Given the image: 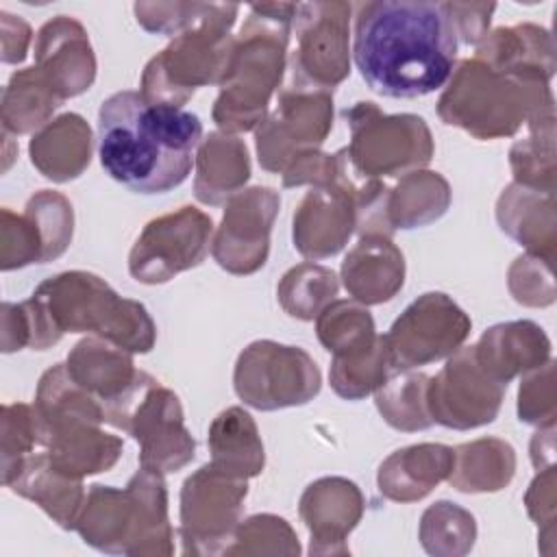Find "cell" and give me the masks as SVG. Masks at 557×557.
<instances>
[{"label": "cell", "mask_w": 557, "mask_h": 557, "mask_svg": "<svg viewBox=\"0 0 557 557\" xmlns=\"http://www.w3.org/2000/svg\"><path fill=\"white\" fill-rule=\"evenodd\" d=\"M457 33L442 2L376 0L355 7L352 61L366 85L387 98H420L455 70Z\"/></svg>", "instance_id": "cell-1"}, {"label": "cell", "mask_w": 557, "mask_h": 557, "mask_svg": "<svg viewBox=\"0 0 557 557\" xmlns=\"http://www.w3.org/2000/svg\"><path fill=\"white\" fill-rule=\"evenodd\" d=\"M202 122L183 107L152 104L124 89L98 109V154L104 172L137 194H165L191 172Z\"/></svg>", "instance_id": "cell-2"}, {"label": "cell", "mask_w": 557, "mask_h": 557, "mask_svg": "<svg viewBox=\"0 0 557 557\" xmlns=\"http://www.w3.org/2000/svg\"><path fill=\"white\" fill-rule=\"evenodd\" d=\"M26 346L46 350L65 333H94L131 352H150L157 324L148 309L122 298L104 278L83 270L54 274L20 302Z\"/></svg>", "instance_id": "cell-3"}, {"label": "cell", "mask_w": 557, "mask_h": 557, "mask_svg": "<svg viewBox=\"0 0 557 557\" xmlns=\"http://www.w3.org/2000/svg\"><path fill=\"white\" fill-rule=\"evenodd\" d=\"M298 4H252L235 35L226 74L213 104V122L222 133L255 131L268 115V104L287 65V46Z\"/></svg>", "instance_id": "cell-4"}, {"label": "cell", "mask_w": 557, "mask_h": 557, "mask_svg": "<svg viewBox=\"0 0 557 557\" xmlns=\"http://www.w3.org/2000/svg\"><path fill=\"white\" fill-rule=\"evenodd\" d=\"M33 411L39 448L61 472L85 479L111 470L122 457V437L102 431V403L70 376L65 363H54L41 374Z\"/></svg>", "instance_id": "cell-5"}, {"label": "cell", "mask_w": 557, "mask_h": 557, "mask_svg": "<svg viewBox=\"0 0 557 557\" xmlns=\"http://www.w3.org/2000/svg\"><path fill=\"white\" fill-rule=\"evenodd\" d=\"M444 124L476 139L511 137L522 124L555 120L548 83L503 74L479 59H461L437 100Z\"/></svg>", "instance_id": "cell-6"}, {"label": "cell", "mask_w": 557, "mask_h": 557, "mask_svg": "<svg viewBox=\"0 0 557 557\" xmlns=\"http://www.w3.org/2000/svg\"><path fill=\"white\" fill-rule=\"evenodd\" d=\"M74 531L85 544L111 555H172L163 474L139 466L122 490L91 485Z\"/></svg>", "instance_id": "cell-7"}, {"label": "cell", "mask_w": 557, "mask_h": 557, "mask_svg": "<svg viewBox=\"0 0 557 557\" xmlns=\"http://www.w3.org/2000/svg\"><path fill=\"white\" fill-rule=\"evenodd\" d=\"M237 13V4L213 2L211 11L196 26L176 35L154 54L146 63L139 83L144 100L183 107L198 87L220 85L235 41L231 28Z\"/></svg>", "instance_id": "cell-8"}, {"label": "cell", "mask_w": 557, "mask_h": 557, "mask_svg": "<svg viewBox=\"0 0 557 557\" xmlns=\"http://www.w3.org/2000/svg\"><path fill=\"white\" fill-rule=\"evenodd\" d=\"M104 422L139 444V466L170 474L196 455V440L185 426L178 396L139 370L135 381L104 403Z\"/></svg>", "instance_id": "cell-9"}, {"label": "cell", "mask_w": 557, "mask_h": 557, "mask_svg": "<svg viewBox=\"0 0 557 557\" xmlns=\"http://www.w3.org/2000/svg\"><path fill=\"white\" fill-rule=\"evenodd\" d=\"M350 141L344 146L350 165L368 178L403 176L424 170L435 152L431 131L420 115L383 113L374 102L344 109Z\"/></svg>", "instance_id": "cell-10"}, {"label": "cell", "mask_w": 557, "mask_h": 557, "mask_svg": "<svg viewBox=\"0 0 557 557\" xmlns=\"http://www.w3.org/2000/svg\"><path fill=\"white\" fill-rule=\"evenodd\" d=\"M320 368L300 346L257 339L235 361L233 389L244 405L259 411L307 405L320 394Z\"/></svg>", "instance_id": "cell-11"}, {"label": "cell", "mask_w": 557, "mask_h": 557, "mask_svg": "<svg viewBox=\"0 0 557 557\" xmlns=\"http://www.w3.org/2000/svg\"><path fill=\"white\" fill-rule=\"evenodd\" d=\"M350 13L352 4L337 0L298 4L287 85L333 94L350 72Z\"/></svg>", "instance_id": "cell-12"}, {"label": "cell", "mask_w": 557, "mask_h": 557, "mask_svg": "<svg viewBox=\"0 0 557 557\" xmlns=\"http://www.w3.org/2000/svg\"><path fill=\"white\" fill-rule=\"evenodd\" d=\"M248 479L228 474L211 461L189 474L181 487L178 535L185 555H224L242 522Z\"/></svg>", "instance_id": "cell-13"}, {"label": "cell", "mask_w": 557, "mask_h": 557, "mask_svg": "<svg viewBox=\"0 0 557 557\" xmlns=\"http://www.w3.org/2000/svg\"><path fill=\"white\" fill-rule=\"evenodd\" d=\"M472 329L470 315L444 292L418 296L383 335L394 372L416 370L457 352Z\"/></svg>", "instance_id": "cell-14"}, {"label": "cell", "mask_w": 557, "mask_h": 557, "mask_svg": "<svg viewBox=\"0 0 557 557\" xmlns=\"http://www.w3.org/2000/svg\"><path fill=\"white\" fill-rule=\"evenodd\" d=\"M213 237L211 215L181 207L150 220L128 252V272L146 285H161L200 265Z\"/></svg>", "instance_id": "cell-15"}, {"label": "cell", "mask_w": 557, "mask_h": 557, "mask_svg": "<svg viewBox=\"0 0 557 557\" xmlns=\"http://www.w3.org/2000/svg\"><path fill=\"white\" fill-rule=\"evenodd\" d=\"M333 128V94L285 85L278 102L255 128L257 159L268 172L281 174L307 150H318Z\"/></svg>", "instance_id": "cell-16"}, {"label": "cell", "mask_w": 557, "mask_h": 557, "mask_svg": "<svg viewBox=\"0 0 557 557\" xmlns=\"http://www.w3.org/2000/svg\"><path fill=\"white\" fill-rule=\"evenodd\" d=\"M507 385L494 381L476 361L474 346L453 352L429 379L426 403L433 424L470 431L496 420Z\"/></svg>", "instance_id": "cell-17"}, {"label": "cell", "mask_w": 557, "mask_h": 557, "mask_svg": "<svg viewBox=\"0 0 557 557\" xmlns=\"http://www.w3.org/2000/svg\"><path fill=\"white\" fill-rule=\"evenodd\" d=\"M281 207L276 189L255 185L226 200L220 226L211 237L215 263L231 274H255L270 255V233Z\"/></svg>", "instance_id": "cell-18"}, {"label": "cell", "mask_w": 557, "mask_h": 557, "mask_svg": "<svg viewBox=\"0 0 557 557\" xmlns=\"http://www.w3.org/2000/svg\"><path fill=\"white\" fill-rule=\"evenodd\" d=\"M35 67L63 102L85 94L96 81V57L85 26L67 15L41 24L35 37Z\"/></svg>", "instance_id": "cell-19"}, {"label": "cell", "mask_w": 557, "mask_h": 557, "mask_svg": "<svg viewBox=\"0 0 557 557\" xmlns=\"http://www.w3.org/2000/svg\"><path fill=\"white\" fill-rule=\"evenodd\" d=\"M355 228V202L339 181L313 185L302 196L292 218L294 248L315 261L337 255L348 244Z\"/></svg>", "instance_id": "cell-20"}, {"label": "cell", "mask_w": 557, "mask_h": 557, "mask_svg": "<svg viewBox=\"0 0 557 557\" xmlns=\"http://www.w3.org/2000/svg\"><path fill=\"white\" fill-rule=\"evenodd\" d=\"M298 513L311 535V555H348L346 537L363 516V494L344 476H322L305 487Z\"/></svg>", "instance_id": "cell-21"}, {"label": "cell", "mask_w": 557, "mask_h": 557, "mask_svg": "<svg viewBox=\"0 0 557 557\" xmlns=\"http://www.w3.org/2000/svg\"><path fill=\"white\" fill-rule=\"evenodd\" d=\"M339 278L352 300L381 305L392 300L405 283V257L385 235H363L342 261Z\"/></svg>", "instance_id": "cell-22"}, {"label": "cell", "mask_w": 557, "mask_h": 557, "mask_svg": "<svg viewBox=\"0 0 557 557\" xmlns=\"http://www.w3.org/2000/svg\"><path fill=\"white\" fill-rule=\"evenodd\" d=\"M474 59L485 65L522 78L548 83L555 74V46L546 28L535 24L500 26L474 46Z\"/></svg>", "instance_id": "cell-23"}, {"label": "cell", "mask_w": 557, "mask_h": 557, "mask_svg": "<svg viewBox=\"0 0 557 557\" xmlns=\"http://www.w3.org/2000/svg\"><path fill=\"white\" fill-rule=\"evenodd\" d=\"M474 357L494 381L507 385L550 359V339L533 320L500 322L483 331Z\"/></svg>", "instance_id": "cell-24"}, {"label": "cell", "mask_w": 557, "mask_h": 557, "mask_svg": "<svg viewBox=\"0 0 557 557\" xmlns=\"http://www.w3.org/2000/svg\"><path fill=\"white\" fill-rule=\"evenodd\" d=\"M2 483L39 505L61 529L74 531L87 496L83 479H74L52 466L46 450L24 457Z\"/></svg>", "instance_id": "cell-25"}, {"label": "cell", "mask_w": 557, "mask_h": 557, "mask_svg": "<svg viewBox=\"0 0 557 557\" xmlns=\"http://www.w3.org/2000/svg\"><path fill=\"white\" fill-rule=\"evenodd\" d=\"M453 470V448L422 442L394 450L376 474L379 492L394 503H416L433 492Z\"/></svg>", "instance_id": "cell-26"}, {"label": "cell", "mask_w": 557, "mask_h": 557, "mask_svg": "<svg viewBox=\"0 0 557 557\" xmlns=\"http://www.w3.org/2000/svg\"><path fill=\"white\" fill-rule=\"evenodd\" d=\"M496 220L500 231L524 246L531 255L550 261L555 259V191L511 183L503 189L496 202Z\"/></svg>", "instance_id": "cell-27"}, {"label": "cell", "mask_w": 557, "mask_h": 557, "mask_svg": "<svg viewBox=\"0 0 557 557\" xmlns=\"http://www.w3.org/2000/svg\"><path fill=\"white\" fill-rule=\"evenodd\" d=\"M91 128L78 113H63L50 120L28 141L30 163L54 183L78 178L91 161Z\"/></svg>", "instance_id": "cell-28"}, {"label": "cell", "mask_w": 557, "mask_h": 557, "mask_svg": "<svg viewBox=\"0 0 557 557\" xmlns=\"http://www.w3.org/2000/svg\"><path fill=\"white\" fill-rule=\"evenodd\" d=\"M250 178V157L244 139L222 131L209 133L196 152L194 194L202 205H226Z\"/></svg>", "instance_id": "cell-29"}, {"label": "cell", "mask_w": 557, "mask_h": 557, "mask_svg": "<svg viewBox=\"0 0 557 557\" xmlns=\"http://www.w3.org/2000/svg\"><path fill=\"white\" fill-rule=\"evenodd\" d=\"M70 376L102 405L117 398L137 376L133 352L98 335L81 339L65 359Z\"/></svg>", "instance_id": "cell-30"}, {"label": "cell", "mask_w": 557, "mask_h": 557, "mask_svg": "<svg viewBox=\"0 0 557 557\" xmlns=\"http://www.w3.org/2000/svg\"><path fill=\"white\" fill-rule=\"evenodd\" d=\"M207 444L211 463L220 470L242 479H252L263 472V442L257 422L246 409L228 407L220 411L209 424Z\"/></svg>", "instance_id": "cell-31"}, {"label": "cell", "mask_w": 557, "mask_h": 557, "mask_svg": "<svg viewBox=\"0 0 557 557\" xmlns=\"http://www.w3.org/2000/svg\"><path fill=\"white\" fill-rule=\"evenodd\" d=\"M513 472V446L498 437H479L453 448V470L446 481L459 492L483 494L507 487Z\"/></svg>", "instance_id": "cell-32"}, {"label": "cell", "mask_w": 557, "mask_h": 557, "mask_svg": "<svg viewBox=\"0 0 557 557\" xmlns=\"http://www.w3.org/2000/svg\"><path fill=\"white\" fill-rule=\"evenodd\" d=\"M450 185L440 172L416 170L403 174L387 191V220L394 233L426 226L440 220L450 207Z\"/></svg>", "instance_id": "cell-33"}, {"label": "cell", "mask_w": 557, "mask_h": 557, "mask_svg": "<svg viewBox=\"0 0 557 557\" xmlns=\"http://www.w3.org/2000/svg\"><path fill=\"white\" fill-rule=\"evenodd\" d=\"M63 100L48 87L35 65L11 74L0 102L2 133L26 135L46 126Z\"/></svg>", "instance_id": "cell-34"}, {"label": "cell", "mask_w": 557, "mask_h": 557, "mask_svg": "<svg viewBox=\"0 0 557 557\" xmlns=\"http://www.w3.org/2000/svg\"><path fill=\"white\" fill-rule=\"evenodd\" d=\"M429 379L424 372L405 370L392 374L374 392V405L392 429L413 433L433 426L426 403Z\"/></svg>", "instance_id": "cell-35"}, {"label": "cell", "mask_w": 557, "mask_h": 557, "mask_svg": "<svg viewBox=\"0 0 557 557\" xmlns=\"http://www.w3.org/2000/svg\"><path fill=\"white\" fill-rule=\"evenodd\" d=\"M315 335L333 357L357 355L379 339L368 307L357 300L329 302L315 318Z\"/></svg>", "instance_id": "cell-36"}, {"label": "cell", "mask_w": 557, "mask_h": 557, "mask_svg": "<svg viewBox=\"0 0 557 557\" xmlns=\"http://www.w3.org/2000/svg\"><path fill=\"white\" fill-rule=\"evenodd\" d=\"M337 292L339 281L335 272L313 261L289 268L276 285V298L283 311L305 322L315 320L318 313L335 300Z\"/></svg>", "instance_id": "cell-37"}, {"label": "cell", "mask_w": 557, "mask_h": 557, "mask_svg": "<svg viewBox=\"0 0 557 557\" xmlns=\"http://www.w3.org/2000/svg\"><path fill=\"white\" fill-rule=\"evenodd\" d=\"M420 544L429 555H466L476 540V520L470 511L450 500H437L420 518Z\"/></svg>", "instance_id": "cell-38"}, {"label": "cell", "mask_w": 557, "mask_h": 557, "mask_svg": "<svg viewBox=\"0 0 557 557\" xmlns=\"http://www.w3.org/2000/svg\"><path fill=\"white\" fill-rule=\"evenodd\" d=\"M392 374L387 348L383 335L379 339L350 357H333L329 368V383L333 392L346 400H361L374 394Z\"/></svg>", "instance_id": "cell-39"}, {"label": "cell", "mask_w": 557, "mask_h": 557, "mask_svg": "<svg viewBox=\"0 0 557 557\" xmlns=\"http://www.w3.org/2000/svg\"><path fill=\"white\" fill-rule=\"evenodd\" d=\"M531 135L509 150L513 183L542 191H555V122L529 128Z\"/></svg>", "instance_id": "cell-40"}, {"label": "cell", "mask_w": 557, "mask_h": 557, "mask_svg": "<svg viewBox=\"0 0 557 557\" xmlns=\"http://www.w3.org/2000/svg\"><path fill=\"white\" fill-rule=\"evenodd\" d=\"M300 544L285 518L272 513H257L242 520L224 555H298Z\"/></svg>", "instance_id": "cell-41"}, {"label": "cell", "mask_w": 557, "mask_h": 557, "mask_svg": "<svg viewBox=\"0 0 557 557\" xmlns=\"http://www.w3.org/2000/svg\"><path fill=\"white\" fill-rule=\"evenodd\" d=\"M24 213L37 224L44 239V263L61 257L72 244L74 209L72 202L52 189H39L24 207Z\"/></svg>", "instance_id": "cell-42"}, {"label": "cell", "mask_w": 557, "mask_h": 557, "mask_svg": "<svg viewBox=\"0 0 557 557\" xmlns=\"http://www.w3.org/2000/svg\"><path fill=\"white\" fill-rule=\"evenodd\" d=\"M0 453H2V481L22 463L24 457L39 446V429L33 405L11 403L2 405L0 413Z\"/></svg>", "instance_id": "cell-43"}, {"label": "cell", "mask_w": 557, "mask_h": 557, "mask_svg": "<svg viewBox=\"0 0 557 557\" xmlns=\"http://www.w3.org/2000/svg\"><path fill=\"white\" fill-rule=\"evenodd\" d=\"M30 263H44V239L37 224L26 213L2 209L0 222V268L17 270Z\"/></svg>", "instance_id": "cell-44"}, {"label": "cell", "mask_w": 557, "mask_h": 557, "mask_svg": "<svg viewBox=\"0 0 557 557\" xmlns=\"http://www.w3.org/2000/svg\"><path fill=\"white\" fill-rule=\"evenodd\" d=\"M509 292L516 302L527 307H546L555 302L553 261L537 255H520L509 268Z\"/></svg>", "instance_id": "cell-45"}, {"label": "cell", "mask_w": 557, "mask_h": 557, "mask_svg": "<svg viewBox=\"0 0 557 557\" xmlns=\"http://www.w3.org/2000/svg\"><path fill=\"white\" fill-rule=\"evenodd\" d=\"M211 7L213 2H135L133 11L144 30L174 39L196 26Z\"/></svg>", "instance_id": "cell-46"}, {"label": "cell", "mask_w": 557, "mask_h": 557, "mask_svg": "<svg viewBox=\"0 0 557 557\" xmlns=\"http://www.w3.org/2000/svg\"><path fill=\"white\" fill-rule=\"evenodd\" d=\"M555 361L527 372L518 389V420L535 426L555 424Z\"/></svg>", "instance_id": "cell-47"}, {"label": "cell", "mask_w": 557, "mask_h": 557, "mask_svg": "<svg viewBox=\"0 0 557 557\" xmlns=\"http://www.w3.org/2000/svg\"><path fill=\"white\" fill-rule=\"evenodd\" d=\"M283 187L329 185L337 181V157L320 150H307L294 157L281 172Z\"/></svg>", "instance_id": "cell-48"}, {"label": "cell", "mask_w": 557, "mask_h": 557, "mask_svg": "<svg viewBox=\"0 0 557 557\" xmlns=\"http://www.w3.org/2000/svg\"><path fill=\"white\" fill-rule=\"evenodd\" d=\"M457 39L468 46H479L490 33V22L496 11L494 2H442Z\"/></svg>", "instance_id": "cell-49"}, {"label": "cell", "mask_w": 557, "mask_h": 557, "mask_svg": "<svg viewBox=\"0 0 557 557\" xmlns=\"http://www.w3.org/2000/svg\"><path fill=\"white\" fill-rule=\"evenodd\" d=\"M524 505L529 516L537 524H548L553 529L555 518V472L553 466L542 468L540 474L529 485V492L524 496Z\"/></svg>", "instance_id": "cell-50"}, {"label": "cell", "mask_w": 557, "mask_h": 557, "mask_svg": "<svg viewBox=\"0 0 557 557\" xmlns=\"http://www.w3.org/2000/svg\"><path fill=\"white\" fill-rule=\"evenodd\" d=\"M30 39L33 30L20 15L0 11V41L4 63H22L28 54Z\"/></svg>", "instance_id": "cell-51"}]
</instances>
